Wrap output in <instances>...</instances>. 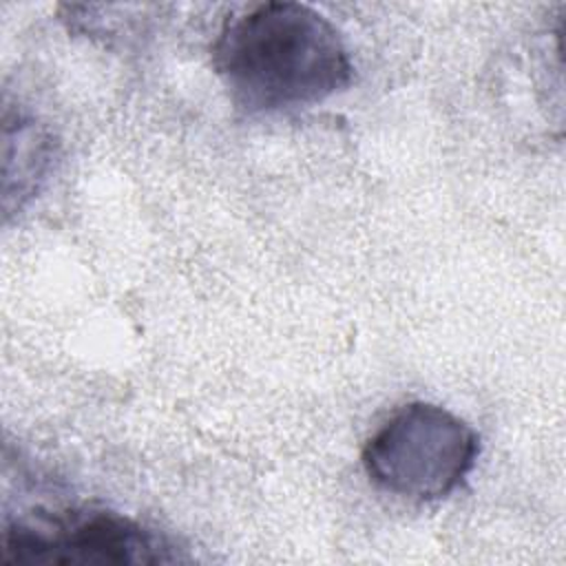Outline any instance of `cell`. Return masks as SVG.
Listing matches in <instances>:
<instances>
[{
    "mask_svg": "<svg viewBox=\"0 0 566 566\" xmlns=\"http://www.w3.org/2000/svg\"><path fill=\"white\" fill-rule=\"evenodd\" d=\"M210 60L230 99L250 113L325 102L354 77L340 31L301 2H259L226 18Z\"/></svg>",
    "mask_w": 566,
    "mask_h": 566,
    "instance_id": "obj_1",
    "label": "cell"
},
{
    "mask_svg": "<svg viewBox=\"0 0 566 566\" xmlns=\"http://www.w3.org/2000/svg\"><path fill=\"white\" fill-rule=\"evenodd\" d=\"M480 455L478 431L442 405L416 400L396 409L363 444L365 475L411 502L451 495Z\"/></svg>",
    "mask_w": 566,
    "mask_h": 566,
    "instance_id": "obj_2",
    "label": "cell"
},
{
    "mask_svg": "<svg viewBox=\"0 0 566 566\" xmlns=\"http://www.w3.org/2000/svg\"><path fill=\"white\" fill-rule=\"evenodd\" d=\"M13 566H155L188 562L186 548L119 511L66 506L11 520L0 537Z\"/></svg>",
    "mask_w": 566,
    "mask_h": 566,
    "instance_id": "obj_3",
    "label": "cell"
},
{
    "mask_svg": "<svg viewBox=\"0 0 566 566\" xmlns=\"http://www.w3.org/2000/svg\"><path fill=\"white\" fill-rule=\"evenodd\" d=\"M53 159L51 135L35 126L33 119L24 115H15V128L9 119H4V164L15 161V170L4 175V186L15 179V186L4 195V210L15 199V208L20 210L27 199H31L44 179Z\"/></svg>",
    "mask_w": 566,
    "mask_h": 566,
    "instance_id": "obj_4",
    "label": "cell"
}]
</instances>
